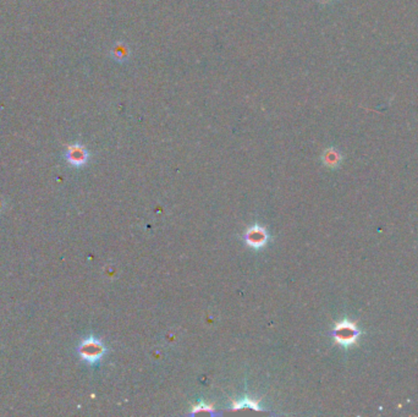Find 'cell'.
Masks as SVG:
<instances>
[{
  "label": "cell",
  "instance_id": "1",
  "mask_svg": "<svg viewBox=\"0 0 418 417\" xmlns=\"http://www.w3.org/2000/svg\"><path fill=\"white\" fill-rule=\"evenodd\" d=\"M77 352L85 362L91 366H96L107 353V347L103 341L94 337H88L78 344Z\"/></svg>",
  "mask_w": 418,
  "mask_h": 417
},
{
  "label": "cell",
  "instance_id": "2",
  "mask_svg": "<svg viewBox=\"0 0 418 417\" xmlns=\"http://www.w3.org/2000/svg\"><path fill=\"white\" fill-rule=\"evenodd\" d=\"M360 331L354 327L353 323L348 321H343L340 323L335 325L334 330H332V337H334L335 341L343 346H350L352 345L354 341L357 340Z\"/></svg>",
  "mask_w": 418,
  "mask_h": 417
},
{
  "label": "cell",
  "instance_id": "3",
  "mask_svg": "<svg viewBox=\"0 0 418 417\" xmlns=\"http://www.w3.org/2000/svg\"><path fill=\"white\" fill-rule=\"evenodd\" d=\"M243 240H245L246 245H248L251 248L259 249L267 245L269 235L265 227L256 224V225L251 226L247 230L245 236H243Z\"/></svg>",
  "mask_w": 418,
  "mask_h": 417
},
{
  "label": "cell",
  "instance_id": "4",
  "mask_svg": "<svg viewBox=\"0 0 418 417\" xmlns=\"http://www.w3.org/2000/svg\"><path fill=\"white\" fill-rule=\"evenodd\" d=\"M65 159L68 160L70 165L80 168V166L86 165L88 159H90V153L86 150V147L80 143H74L68 147L65 153Z\"/></svg>",
  "mask_w": 418,
  "mask_h": 417
},
{
  "label": "cell",
  "instance_id": "5",
  "mask_svg": "<svg viewBox=\"0 0 418 417\" xmlns=\"http://www.w3.org/2000/svg\"><path fill=\"white\" fill-rule=\"evenodd\" d=\"M233 410H239V409H253V410H261V406H259L258 401L252 400L251 398H243L241 400H235L233 403Z\"/></svg>",
  "mask_w": 418,
  "mask_h": 417
},
{
  "label": "cell",
  "instance_id": "6",
  "mask_svg": "<svg viewBox=\"0 0 418 417\" xmlns=\"http://www.w3.org/2000/svg\"><path fill=\"white\" fill-rule=\"evenodd\" d=\"M323 162L328 166H337L340 162V154L334 148H329L323 154Z\"/></svg>",
  "mask_w": 418,
  "mask_h": 417
},
{
  "label": "cell",
  "instance_id": "7",
  "mask_svg": "<svg viewBox=\"0 0 418 417\" xmlns=\"http://www.w3.org/2000/svg\"><path fill=\"white\" fill-rule=\"evenodd\" d=\"M129 53V49L126 48V46L123 43H118L115 47L113 48V55L114 58L118 59V60H122L126 58V55H128Z\"/></svg>",
  "mask_w": 418,
  "mask_h": 417
},
{
  "label": "cell",
  "instance_id": "8",
  "mask_svg": "<svg viewBox=\"0 0 418 417\" xmlns=\"http://www.w3.org/2000/svg\"><path fill=\"white\" fill-rule=\"evenodd\" d=\"M198 412H207L209 413V415H218V412L214 411L213 407H212L211 405H207V404L202 403V401L198 404V405L193 406L191 415H196V413H198Z\"/></svg>",
  "mask_w": 418,
  "mask_h": 417
},
{
  "label": "cell",
  "instance_id": "9",
  "mask_svg": "<svg viewBox=\"0 0 418 417\" xmlns=\"http://www.w3.org/2000/svg\"><path fill=\"white\" fill-rule=\"evenodd\" d=\"M2 207H3V202L0 201V211H2Z\"/></svg>",
  "mask_w": 418,
  "mask_h": 417
}]
</instances>
